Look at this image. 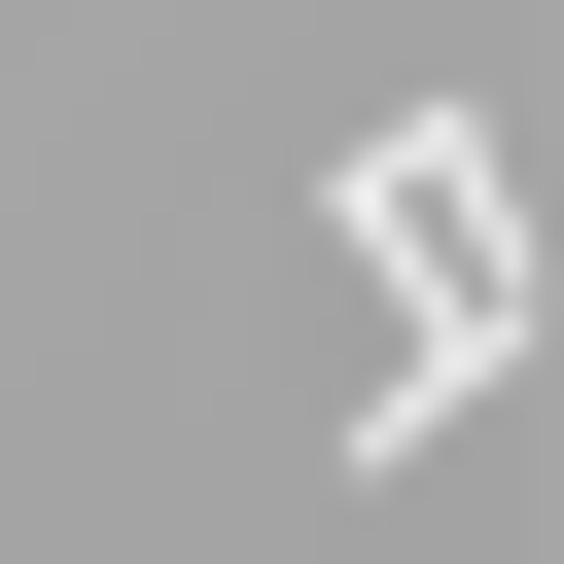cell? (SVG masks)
<instances>
[{"mask_svg": "<svg viewBox=\"0 0 564 564\" xmlns=\"http://www.w3.org/2000/svg\"><path fill=\"white\" fill-rule=\"evenodd\" d=\"M352 247H388V388H352V458L494 423V352H529V212H494V106H388V141H352Z\"/></svg>", "mask_w": 564, "mask_h": 564, "instance_id": "obj_1", "label": "cell"}]
</instances>
